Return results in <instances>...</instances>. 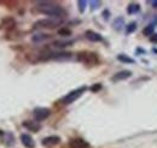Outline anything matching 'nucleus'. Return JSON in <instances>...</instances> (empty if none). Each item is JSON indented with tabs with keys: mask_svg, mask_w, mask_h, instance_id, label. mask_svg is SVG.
<instances>
[{
	"mask_svg": "<svg viewBox=\"0 0 157 148\" xmlns=\"http://www.w3.org/2000/svg\"><path fill=\"white\" fill-rule=\"evenodd\" d=\"M38 9L41 13L47 15L52 18H60L62 16L65 15V11L62 6H59L57 4L52 2V1H39L38 2Z\"/></svg>",
	"mask_w": 157,
	"mask_h": 148,
	"instance_id": "nucleus-1",
	"label": "nucleus"
},
{
	"mask_svg": "<svg viewBox=\"0 0 157 148\" xmlns=\"http://www.w3.org/2000/svg\"><path fill=\"white\" fill-rule=\"evenodd\" d=\"M62 19L60 18H44L39 19L34 23V28L39 29V28H44V29H55L62 24Z\"/></svg>",
	"mask_w": 157,
	"mask_h": 148,
	"instance_id": "nucleus-2",
	"label": "nucleus"
},
{
	"mask_svg": "<svg viewBox=\"0 0 157 148\" xmlns=\"http://www.w3.org/2000/svg\"><path fill=\"white\" fill-rule=\"evenodd\" d=\"M78 59L80 61H82L86 65H96L98 63V57L93 52H82L78 53Z\"/></svg>",
	"mask_w": 157,
	"mask_h": 148,
	"instance_id": "nucleus-3",
	"label": "nucleus"
},
{
	"mask_svg": "<svg viewBox=\"0 0 157 148\" xmlns=\"http://www.w3.org/2000/svg\"><path fill=\"white\" fill-rule=\"evenodd\" d=\"M86 91V87H81V88H78V89H75V91H73V92H70L69 94H67L64 98H63V104L64 105H69V104H73L74 101H76L78 98L85 93Z\"/></svg>",
	"mask_w": 157,
	"mask_h": 148,
	"instance_id": "nucleus-4",
	"label": "nucleus"
},
{
	"mask_svg": "<svg viewBox=\"0 0 157 148\" xmlns=\"http://www.w3.org/2000/svg\"><path fill=\"white\" fill-rule=\"evenodd\" d=\"M33 114H34V118L36 122H42L50 117L51 111H50V109H46V107H36L33 111Z\"/></svg>",
	"mask_w": 157,
	"mask_h": 148,
	"instance_id": "nucleus-5",
	"label": "nucleus"
},
{
	"mask_svg": "<svg viewBox=\"0 0 157 148\" xmlns=\"http://www.w3.org/2000/svg\"><path fill=\"white\" fill-rule=\"evenodd\" d=\"M60 142V137L59 136H56V135H52V136H47L42 140V146L45 147H53L56 145H58Z\"/></svg>",
	"mask_w": 157,
	"mask_h": 148,
	"instance_id": "nucleus-6",
	"label": "nucleus"
},
{
	"mask_svg": "<svg viewBox=\"0 0 157 148\" xmlns=\"http://www.w3.org/2000/svg\"><path fill=\"white\" fill-rule=\"evenodd\" d=\"M21 142H22V145H23L24 147H27V148L35 147V142H34L33 137H32L30 135H28V134H22V135H21Z\"/></svg>",
	"mask_w": 157,
	"mask_h": 148,
	"instance_id": "nucleus-7",
	"label": "nucleus"
},
{
	"mask_svg": "<svg viewBox=\"0 0 157 148\" xmlns=\"http://www.w3.org/2000/svg\"><path fill=\"white\" fill-rule=\"evenodd\" d=\"M22 125L25 129H28L29 131H33V132H36V131H39L41 129L40 123H38L36 120H25V122H23Z\"/></svg>",
	"mask_w": 157,
	"mask_h": 148,
	"instance_id": "nucleus-8",
	"label": "nucleus"
},
{
	"mask_svg": "<svg viewBox=\"0 0 157 148\" xmlns=\"http://www.w3.org/2000/svg\"><path fill=\"white\" fill-rule=\"evenodd\" d=\"M131 76H132V72H131L129 70H122V71H120V72L114 75L111 80H113L114 82H118V81H124V80L129 78Z\"/></svg>",
	"mask_w": 157,
	"mask_h": 148,
	"instance_id": "nucleus-9",
	"label": "nucleus"
},
{
	"mask_svg": "<svg viewBox=\"0 0 157 148\" xmlns=\"http://www.w3.org/2000/svg\"><path fill=\"white\" fill-rule=\"evenodd\" d=\"M85 36H86L87 40H90V41H92V42H99V41L103 40L101 35L98 34V33H96V31H93V30H87V31L85 33Z\"/></svg>",
	"mask_w": 157,
	"mask_h": 148,
	"instance_id": "nucleus-10",
	"label": "nucleus"
},
{
	"mask_svg": "<svg viewBox=\"0 0 157 148\" xmlns=\"http://www.w3.org/2000/svg\"><path fill=\"white\" fill-rule=\"evenodd\" d=\"M71 53H69V52H58V53H50L48 54V59H69V58H71Z\"/></svg>",
	"mask_w": 157,
	"mask_h": 148,
	"instance_id": "nucleus-11",
	"label": "nucleus"
},
{
	"mask_svg": "<svg viewBox=\"0 0 157 148\" xmlns=\"http://www.w3.org/2000/svg\"><path fill=\"white\" fill-rule=\"evenodd\" d=\"M70 146H71V148H90L88 143L85 140H82V139H75V140H73L70 142Z\"/></svg>",
	"mask_w": 157,
	"mask_h": 148,
	"instance_id": "nucleus-12",
	"label": "nucleus"
},
{
	"mask_svg": "<svg viewBox=\"0 0 157 148\" xmlns=\"http://www.w3.org/2000/svg\"><path fill=\"white\" fill-rule=\"evenodd\" d=\"M50 37H51V35H50V34H44V33H40V34H35V35H33L32 40H33L34 42H42V41L48 40Z\"/></svg>",
	"mask_w": 157,
	"mask_h": 148,
	"instance_id": "nucleus-13",
	"label": "nucleus"
},
{
	"mask_svg": "<svg viewBox=\"0 0 157 148\" xmlns=\"http://www.w3.org/2000/svg\"><path fill=\"white\" fill-rule=\"evenodd\" d=\"M74 43V41H55L53 42V46L55 47H58V48H64V47H68V46H70V45H73Z\"/></svg>",
	"mask_w": 157,
	"mask_h": 148,
	"instance_id": "nucleus-14",
	"label": "nucleus"
},
{
	"mask_svg": "<svg viewBox=\"0 0 157 148\" xmlns=\"http://www.w3.org/2000/svg\"><path fill=\"white\" fill-rule=\"evenodd\" d=\"M139 10H140V6H139L138 4H131V5L128 6V9H127V12H128L129 15H134V13L139 12Z\"/></svg>",
	"mask_w": 157,
	"mask_h": 148,
	"instance_id": "nucleus-15",
	"label": "nucleus"
},
{
	"mask_svg": "<svg viewBox=\"0 0 157 148\" xmlns=\"http://www.w3.org/2000/svg\"><path fill=\"white\" fill-rule=\"evenodd\" d=\"M154 30H155V27H154V24H149L146 28H144V30H143V34H144L145 36H152V34H154Z\"/></svg>",
	"mask_w": 157,
	"mask_h": 148,
	"instance_id": "nucleus-16",
	"label": "nucleus"
},
{
	"mask_svg": "<svg viewBox=\"0 0 157 148\" xmlns=\"http://www.w3.org/2000/svg\"><path fill=\"white\" fill-rule=\"evenodd\" d=\"M117 59L120 61H123V63H128V64H134L136 61L132 59V58H128V57L126 56V54H120L117 56Z\"/></svg>",
	"mask_w": 157,
	"mask_h": 148,
	"instance_id": "nucleus-17",
	"label": "nucleus"
},
{
	"mask_svg": "<svg viewBox=\"0 0 157 148\" xmlns=\"http://www.w3.org/2000/svg\"><path fill=\"white\" fill-rule=\"evenodd\" d=\"M122 27H123V18H116L114 20V28L116 29V30H121L122 29Z\"/></svg>",
	"mask_w": 157,
	"mask_h": 148,
	"instance_id": "nucleus-18",
	"label": "nucleus"
},
{
	"mask_svg": "<svg viewBox=\"0 0 157 148\" xmlns=\"http://www.w3.org/2000/svg\"><path fill=\"white\" fill-rule=\"evenodd\" d=\"M136 29H137V23L136 22H132V23H129L128 25H127V34H131V33H133V31H136Z\"/></svg>",
	"mask_w": 157,
	"mask_h": 148,
	"instance_id": "nucleus-19",
	"label": "nucleus"
},
{
	"mask_svg": "<svg viewBox=\"0 0 157 148\" xmlns=\"http://www.w3.org/2000/svg\"><path fill=\"white\" fill-rule=\"evenodd\" d=\"M78 11L82 13L83 11H85V9H86V5H87V1H85V0H78Z\"/></svg>",
	"mask_w": 157,
	"mask_h": 148,
	"instance_id": "nucleus-20",
	"label": "nucleus"
},
{
	"mask_svg": "<svg viewBox=\"0 0 157 148\" xmlns=\"http://www.w3.org/2000/svg\"><path fill=\"white\" fill-rule=\"evenodd\" d=\"M58 34L60 35V36H70V35H71V30L63 28V29H59Z\"/></svg>",
	"mask_w": 157,
	"mask_h": 148,
	"instance_id": "nucleus-21",
	"label": "nucleus"
},
{
	"mask_svg": "<svg viewBox=\"0 0 157 148\" xmlns=\"http://www.w3.org/2000/svg\"><path fill=\"white\" fill-rule=\"evenodd\" d=\"M100 6V1H91V7L92 10H97Z\"/></svg>",
	"mask_w": 157,
	"mask_h": 148,
	"instance_id": "nucleus-22",
	"label": "nucleus"
},
{
	"mask_svg": "<svg viewBox=\"0 0 157 148\" xmlns=\"http://www.w3.org/2000/svg\"><path fill=\"white\" fill-rule=\"evenodd\" d=\"M100 88H101V86H100L99 83H97V84H94V86L91 88V91H92V92H98Z\"/></svg>",
	"mask_w": 157,
	"mask_h": 148,
	"instance_id": "nucleus-23",
	"label": "nucleus"
},
{
	"mask_svg": "<svg viewBox=\"0 0 157 148\" xmlns=\"http://www.w3.org/2000/svg\"><path fill=\"white\" fill-rule=\"evenodd\" d=\"M150 40H151L152 42H155V43H157V34H155V35H152V36L150 37Z\"/></svg>",
	"mask_w": 157,
	"mask_h": 148,
	"instance_id": "nucleus-24",
	"label": "nucleus"
},
{
	"mask_svg": "<svg viewBox=\"0 0 157 148\" xmlns=\"http://www.w3.org/2000/svg\"><path fill=\"white\" fill-rule=\"evenodd\" d=\"M151 6H152L154 9H157V0H154V1H151Z\"/></svg>",
	"mask_w": 157,
	"mask_h": 148,
	"instance_id": "nucleus-25",
	"label": "nucleus"
}]
</instances>
